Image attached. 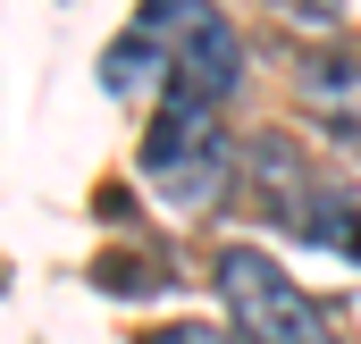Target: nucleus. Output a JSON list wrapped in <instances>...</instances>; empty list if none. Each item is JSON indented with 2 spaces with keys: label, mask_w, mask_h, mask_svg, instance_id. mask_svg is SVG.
Wrapping results in <instances>:
<instances>
[{
  "label": "nucleus",
  "mask_w": 361,
  "mask_h": 344,
  "mask_svg": "<svg viewBox=\"0 0 361 344\" xmlns=\"http://www.w3.org/2000/svg\"><path fill=\"white\" fill-rule=\"evenodd\" d=\"M135 176L152 202H169L177 219H202L235 193V143L219 126V101H193V92H169L143 126V152H135Z\"/></svg>",
  "instance_id": "obj_1"
},
{
  "label": "nucleus",
  "mask_w": 361,
  "mask_h": 344,
  "mask_svg": "<svg viewBox=\"0 0 361 344\" xmlns=\"http://www.w3.org/2000/svg\"><path fill=\"white\" fill-rule=\"evenodd\" d=\"M210 285H219V311L235 319L244 344H345L336 319H328L261 244H227V252L210 260Z\"/></svg>",
  "instance_id": "obj_2"
},
{
  "label": "nucleus",
  "mask_w": 361,
  "mask_h": 344,
  "mask_svg": "<svg viewBox=\"0 0 361 344\" xmlns=\"http://www.w3.org/2000/svg\"><path fill=\"white\" fill-rule=\"evenodd\" d=\"M244 168H252V193H261L269 227H286V235H311V244H336V252H353V260H361V202H353V193H336L328 176L311 168L294 135H252Z\"/></svg>",
  "instance_id": "obj_3"
},
{
  "label": "nucleus",
  "mask_w": 361,
  "mask_h": 344,
  "mask_svg": "<svg viewBox=\"0 0 361 344\" xmlns=\"http://www.w3.org/2000/svg\"><path fill=\"white\" fill-rule=\"evenodd\" d=\"M143 25L169 42V92L219 101V109L235 101V85H244V34H235L227 8H210V0H152Z\"/></svg>",
  "instance_id": "obj_4"
},
{
  "label": "nucleus",
  "mask_w": 361,
  "mask_h": 344,
  "mask_svg": "<svg viewBox=\"0 0 361 344\" xmlns=\"http://www.w3.org/2000/svg\"><path fill=\"white\" fill-rule=\"evenodd\" d=\"M160 76H169V42H160V34H152L143 17H135V25L118 34V51L101 59V85H109V92H126V101H135V92H152Z\"/></svg>",
  "instance_id": "obj_5"
},
{
  "label": "nucleus",
  "mask_w": 361,
  "mask_h": 344,
  "mask_svg": "<svg viewBox=\"0 0 361 344\" xmlns=\"http://www.w3.org/2000/svg\"><path fill=\"white\" fill-rule=\"evenodd\" d=\"M143 344H227L219 328H202V319H169V328H152Z\"/></svg>",
  "instance_id": "obj_6"
}]
</instances>
